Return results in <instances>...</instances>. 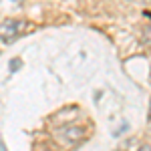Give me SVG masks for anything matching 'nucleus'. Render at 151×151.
I'll list each match as a JSON object with an SVG mask.
<instances>
[{
    "mask_svg": "<svg viewBox=\"0 0 151 151\" xmlns=\"http://www.w3.org/2000/svg\"><path fill=\"white\" fill-rule=\"evenodd\" d=\"M57 139L60 141V143H65V145H81L83 141L87 139V133H85L83 127H77V125L67 123V125L58 127Z\"/></svg>",
    "mask_w": 151,
    "mask_h": 151,
    "instance_id": "1",
    "label": "nucleus"
},
{
    "mask_svg": "<svg viewBox=\"0 0 151 151\" xmlns=\"http://www.w3.org/2000/svg\"><path fill=\"white\" fill-rule=\"evenodd\" d=\"M26 28H28L26 20H22V18H8V20L0 22V38L4 42H12L14 38H18L22 35Z\"/></svg>",
    "mask_w": 151,
    "mask_h": 151,
    "instance_id": "2",
    "label": "nucleus"
},
{
    "mask_svg": "<svg viewBox=\"0 0 151 151\" xmlns=\"http://www.w3.org/2000/svg\"><path fill=\"white\" fill-rule=\"evenodd\" d=\"M79 117V109L77 107H67V109H63V111H58L52 115V123H57V125H67L70 121H75Z\"/></svg>",
    "mask_w": 151,
    "mask_h": 151,
    "instance_id": "3",
    "label": "nucleus"
},
{
    "mask_svg": "<svg viewBox=\"0 0 151 151\" xmlns=\"http://www.w3.org/2000/svg\"><path fill=\"white\" fill-rule=\"evenodd\" d=\"M16 2H20V0H16Z\"/></svg>",
    "mask_w": 151,
    "mask_h": 151,
    "instance_id": "4",
    "label": "nucleus"
}]
</instances>
